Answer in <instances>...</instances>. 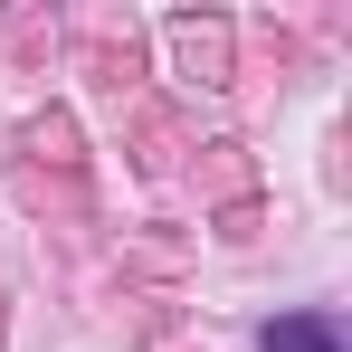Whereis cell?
<instances>
[{
  "label": "cell",
  "mask_w": 352,
  "mask_h": 352,
  "mask_svg": "<svg viewBox=\"0 0 352 352\" xmlns=\"http://www.w3.org/2000/svg\"><path fill=\"white\" fill-rule=\"evenodd\" d=\"M267 352H343V343H333L324 314H276V324H267Z\"/></svg>",
  "instance_id": "cell-1"
}]
</instances>
